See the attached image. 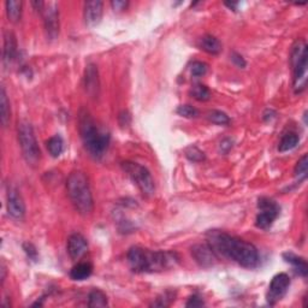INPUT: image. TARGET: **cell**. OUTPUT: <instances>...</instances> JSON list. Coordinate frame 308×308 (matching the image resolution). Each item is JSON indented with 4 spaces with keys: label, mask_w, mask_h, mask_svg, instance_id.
I'll use <instances>...</instances> for the list:
<instances>
[{
    "label": "cell",
    "mask_w": 308,
    "mask_h": 308,
    "mask_svg": "<svg viewBox=\"0 0 308 308\" xmlns=\"http://www.w3.org/2000/svg\"><path fill=\"white\" fill-rule=\"evenodd\" d=\"M208 245L217 254L233 260L245 268H256L260 264V256L256 247L247 241L231 236L221 231L208 233Z\"/></svg>",
    "instance_id": "cell-1"
},
{
    "label": "cell",
    "mask_w": 308,
    "mask_h": 308,
    "mask_svg": "<svg viewBox=\"0 0 308 308\" xmlns=\"http://www.w3.org/2000/svg\"><path fill=\"white\" fill-rule=\"evenodd\" d=\"M130 268L137 274L143 272H159L175 266L178 256L172 252H153V250L131 247L127 254Z\"/></svg>",
    "instance_id": "cell-2"
},
{
    "label": "cell",
    "mask_w": 308,
    "mask_h": 308,
    "mask_svg": "<svg viewBox=\"0 0 308 308\" xmlns=\"http://www.w3.org/2000/svg\"><path fill=\"white\" fill-rule=\"evenodd\" d=\"M79 130L86 149L93 158L100 159L110 144V133L98 127L87 110H81L79 117Z\"/></svg>",
    "instance_id": "cell-3"
},
{
    "label": "cell",
    "mask_w": 308,
    "mask_h": 308,
    "mask_svg": "<svg viewBox=\"0 0 308 308\" xmlns=\"http://www.w3.org/2000/svg\"><path fill=\"white\" fill-rule=\"evenodd\" d=\"M66 190L72 206L81 216H89L94 208V200L88 177L82 171H72L66 181Z\"/></svg>",
    "instance_id": "cell-4"
},
{
    "label": "cell",
    "mask_w": 308,
    "mask_h": 308,
    "mask_svg": "<svg viewBox=\"0 0 308 308\" xmlns=\"http://www.w3.org/2000/svg\"><path fill=\"white\" fill-rule=\"evenodd\" d=\"M307 44L303 40H298L291 48L290 63L293 67V85L295 93H301L306 88L307 82Z\"/></svg>",
    "instance_id": "cell-5"
},
{
    "label": "cell",
    "mask_w": 308,
    "mask_h": 308,
    "mask_svg": "<svg viewBox=\"0 0 308 308\" xmlns=\"http://www.w3.org/2000/svg\"><path fill=\"white\" fill-rule=\"evenodd\" d=\"M18 142L21 146L22 154L29 165H37L41 158V152L35 137L34 129L27 121H21L18 123Z\"/></svg>",
    "instance_id": "cell-6"
},
{
    "label": "cell",
    "mask_w": 308,
    "mask_h": 308,
    "mask_svg": "<svg viewBox=\"0 0 308 308\" xmlns=\"http://www.w3.org/2000/svg\"><path fill=\"white\" fill-rule=\"evenodd\" d=\"M122 170L127 173L135 185L140 189L144 197H153L156 192V184L150 172L139 163L125 160L122 163Z\"/></svg>",
    "instance_id": "cell-7"
},
{
    "label": "cell",
    "mask_w": 308,
    "mask_h": 308,
    "mask_svg": "<svg viewBox=\"0 0 308 308\" xmlns=\"http://www.w3.org/2000/svg\"><path fill=\"white\" fill-rule=\"evenodd\" d=\"M258 208L259 213L256 214L255 219V225L259 229L266 230L268 227L272 226L274 221L277 219L279 216V212H281V207L278 206V204L272 199L268 198H261L258 201Z\"/></svg>",
    "instance_id": "cell-8"
},
{
    "label": "cell",
    "mask_w": 308,
    "mask_h": 308,
    "mask_svg": "<svg viewBox=\"0 0 308 308\" xmlns=\"http://www.w3.org/2000/svg\"><path fill=\"white\" fill-rule=\"evenodd\" d=\"M44 16V23L46 35L50 40H56L59 34V9L57 3H46L41 12Z\"/></svg>",
    "instance_id": "cell-9"
},
{
    "label": "cell",
    "mask_w": 308,
    "mask_h": 308,
    "mask_svg": "<svg viewBox=\"0 0 308 308\" xmlns=\"http://www.w3.org/2000/svg\"><path fill=\"white\" fill-rule=\"evenodd\" d=\"M289 287H290V277L287 274L276 275L270 283L267 295H266L267 302L270 304H275L281 301L287 294Z\"/></svg>",
    "instance_id": "cell-10"
},
{
    "label": "cell",
    "mask_w": 308,
    "mask_h": 308,
    "mask_svg": "<svg viewBox=\"0 0 308 308\" xmlns=\"http://www.w3.org/2000/svg\"><path fill=\"white\" fill-rule=\"evenodd\" d=\"M6 207H8V213L10 217L14 219L21 220L25 216V204L23 198L19 194L18 189L15 187L8 188V195H6Z\"/></svg>",
    "instance_id": "cell-11"
},
{
    "label": "cell",
    "mask_w": 308,
    "mask_h": 308,
    "mask_svg": "<svg viewBox=\"0 0 308 308\" xmlns=\"http://www.w3.org/2000/svg\"><path fill=\"white\" fill-rule=\"evenodd\" d=\"M191 255L201 267H211L217 262V253L206 243H199L191 247Z\"/></svg>",
    "instance_id": "cell-12"
},
{
    "label": "cell",
    "mask_w": 308,
    "mask_h": 308,
    "mask_svg": "<svg viewBox=\"0 0 308 308\" xmlns=\"http://www.w3.org/2000/svg\"><path fill=\"white\" fill-rule=\"evenodd\" d=\"M85 87L86 92L92 98H98L100 91V80H99L98 66L95 64L89 63L85 70Z\"/></svg>",
    "instance_id": "cell-13"
},
{
    "label": "cell",
    "mask_w": 308,
    "mask_h": 308,
    "mask_svg": "<svg viewBox=\"0 0 308 308\" xmlns=\"http://www.w3.org/2000/svg\"><path fill=\"white\" fill-rule=\"evenodd\" d=\"M66 249L70 258L72 260H79L80 258H82L87 253V250H88V242H87L86 237L82 236L81 234H72V235L67 239Z\"/></svg>",
    "instance_id": "cell-14"
},
{
    "label": "cell",
    "mask_w": 308,
    "mask_h": 308,
    "mask_svg": "<svg viewBox=\"0 0 308 308\" xmlns=\"http://www.w3.org/2000/svg\"><path fill=\"white\" fill-rule=\"evenodd\" d=\"M104 4L98 0L94 2H87L85 4V11H83V16H85V22L89 27H95L100 23L102 18V11H104Z\"/></svg>",
    "instance_id": "cell-15"
},
{
    "label": "cell",
    "mask_w": 308,
    "mask_h": 308,
    "mask_svg": "<svg viewBox=\"0 0 308 308\" xmlns=\"http://www.w3.org/2000/svg\"><path fill=\"white\" fill-rule=\"evenodd\" d=\"M17 57V41L12 31L5 30L4 48H3V63L5 66H10Z\"/></svg>",
    "instance_id": "cell-16"
},
{
    "label": "cell",
    "mask_w": 308,
    "mask_h": 308,
    "mask_svg": "<svg viewBox=\"0 0 308 308\" xmlns=\"http://www.w3.org/2000/svg\"><path fill=\"white\" fill-rule=\"evenodd\" d=\"M283 259L285 260V262H288V264L293 266L294 270L298 275L302 276V277H306L308 274V266L307 261L302 256L294 254L293 252H285L283 253Z\"/></svg>",
    "instance_id": "cell-17"
},
{
    "label": "cell",
    "mask_w": 308,
    "mask_h": 308,
    "mask_svg": "<svg viewBox=\"0 0 308 308\" xmlns=\"http://www.w3.org/2000/svg\"><path fill=\"white\" fill-rule=\"evenodd\" d=\"M199 46L202 51H205V52L210 53V54H218L220 53L221 51V44L220 41L218 40L216 36H213V35H205V36H202L200 38V43H199Z\"/></svg>",
    "instance_id": "cell-18"
},
{
    "label": "cell",
    "mask_w": 308,
    "mask_h": 308,
    "mask_svg": "<svg viewBox=\"0 0 308 308\" xmlns=\"http://www.w3.org/2000/svg\"><path fill=\"white\" fill-rule=\"evenodd\" d=\"M5 6L9 21H11L12 23H17V22L21 21L23 2H19V0H8V2L5 3Z\"/></svg>",
    "instance_id": "cell-19"
},
{
    "label": "cell",
    "mask_w": 308,
    "mask_h": 308,
    "mask_svg": "<svg viewBox=\"0 0 308 308\" xmlns=\"http://www.w3.org/2000/svg\"><path fill=\"white\" fill-rule=\"evenodd\" d=\"M93 272V266L89 262H79L73 266L70 271V277L73 281H85V279L91 277Z\"/></svg>",
    "instance_id": "cell-20"
},
{
    "label": "cell",
    "mask_w": 308,
    "mask_h": 308,
    "mask_svg": "<svg viewBox=\"0 0 308 308\" xmlns=\"http://www.w3.org/2000/svg\"><path fill=\"white\" fill-rule=\"evenodd\" d=\"M298 142H300L298 135L296 133H293V131H289V133L283 135V137H282L278 146V150L282 153L289 152V150L294 149L298 144Z\"/></svg>",
    "instance_id": "cell-21"
},
{
    "label": "cell",
    "mask_w": 308,
    "mask_h": 308,
    "mask_svg": "<svg viewBox=\"0 0 308 308\" xmlns=\"http://www.w3.org/2000/svg\"><path fill=\"white\" fill-rule=\"evenodd\" d=\"M0 112H2V115H0L2 124L4 127H8L10 118H11V110H10V102L4 87H2V94H0Z\"/></svg>",
    "instance_id": "cell-22"
},
{
    "label": "cell",
    "mask_w": 308,
    "mask_h": 308,
    "mask_svg": "<svg viewBox=\"0 0 308 308\" xmlns=\"http://www.w3.org/2000/svg\"><path fill=\"white\" fill-rule=\"evenodd\" d=\"M46 147L48 153H50L53 158H58L64 150V141L59 135H56V136H52L47 141Z\"/></svg>",
    "instance_id": "cell-23"
},
{
    "label": "cell",
    "mask_w": 308,
    "mask_h": 308,
    "mask_svg": "<svg viewBox=\"0 0 308 308\" xmlns=\"http://www.w3.org/2000/svg\"><path fill=\"white\" fill-rule=\"evenodd\" d=\"M108 304L107 296L104 291L94 289L88 295V306L89 307H106Z\"/></svg>",
    "instance_id": "cell-24"
},
{
    "label": "cell",
    "mask_w": 308,
    "mask_h": 308,
    "mask_svg": "<svg viewBox=\"0 0 308 308\" xmlns=\"http://www.w3.org/2000/svg\"><path fill=\"white\" fill-rule=\"evenodd\" d=\"M190 94H191L192 98H194L195 100H198V101H207L211 99V91H210V89H208L206 86L200 85V83L192 86Z\"/></svg>",
    "instance_id": "cell-25"
},
{
    "label": "cell",
    "mask_w": 308,
    "mask_h": 308,
    "mask_svg": "<svg viewBox=\"0 0 308 308\" xmlns=\"http://www.w3.org/2000/svg\"><path fill=\"white\" fill-rule=\"evenodd\" d=\"M307 170H308V158H307V154H304V156H302V158L298 160L294 170L295 177L298 179V182H302L306 179Z\"/></svg>",
    "instance_id": "cell-26"
},
{
    "label": "cell",
    "mask_w": 308,
    "mask_h": 308,
    "mask_svg": "<svg viewBox=\"0 0 308 308\" xmlns=\"http://www.w3.org/2000/svg\"><path fill=\"white\" fill-rule=\"evenodd\" d=\"M208 121L212 123L218 124V125H227L230 123V118L225 112L219 111V110H212L207 113Z\"/></svg>",
    "instance_id": "cell-27"
},
{
    "label": "cell",
    "mask_w": 308,
    "mask_h": 308,
    "mask_svg": "<svg viewBox=\"0 0 308 308\" xmlns=\"http://www.w3.org/2000/svg\"><path fill=\"white\" fill-rule=\"evenodd\" d=\"M185 157L192 163H200L202 160H205L204 152H201V150L195 146L188 147V148L185 149Z\"/></svg>",
    "instance_id": "cell-28"
},
{
    "label": "cell",
    "mask_w": 308,
    "mask_h": 308,
    "mask_svg": "<svg viewBox=\"0 0 308 308\" xmlns=\"http://www.w3.org/2000/svg\"><path fill=\"white\" fill-rule=\"evenodd\" d=\"M177 113L184 118H197L199 115L198 108L191 105H181L178 106Z\"/></svg>",
    "instance_id": "cell-29"
},
{
    "label": "cell",
    "mask_w": 308,
    "mask_h": 308,
    "mask_svg": "<svg viewBox=\"0 0 308 308\" xmlns=\"http://www.w3.org/2000/svg\"><path fill=\"white\" fill-rule=\"evenodd\" d=\"M207 64L202 62H194L191 64V75L194 77H201L207 72Z\"/></svg>",
    "instance_id": "cell-30"
},
{
    "label": "cell",
    "mask_w": 308,
    "mask_h": 308,
    "mask_svg": "<svg viewBox=\"0 0 308 308\" xmlns=\"http://www.w3.org/2000/svg\"><path fill=\"white\" fill-rule=\"evenodd\" d=\"M175 300V298H173V294L172 293H165L163 295L162 297H159V298H157V302H154L152 306H158V307H166V306H169L170 303L172 302V301Z\"/></svg>",
    "instance_id": "cell-31"
},
{
    "label": "cell",
    "mask_w": 308,
    "mask_h": 308,
    "mask_svg": "<svg viewBox=\"0 0 308 308\" xmlns=\"http://www.w3.org/2000/svg\"><path fill=\"white\" fill-rule=\"evenodd\" d=\"M23 249L25 252V254L29 256V259H31L33 261H37V250L35 248V246L30 242H25L23 243Z\"/></svg>",
    "instance_id": "cell-32"
},
{
    "label": "cell",
    "mask_w": 308,
    "mask_h": 308,
    "mask_svg": "<svg viewBox=\"0 0 308 308\" xmlns=\"http://www.w3.org/2000/svg\"><path fill=\"white\" fill-rule=\"evenodd\" d=\"M231 60H233V63L235 64L237 67H241V69H243V67L247 65L245 58H243L240 53H237V52L231 53Z\"/></svg>",
    "instance_id": "cell-33"
},
{
    "label": "cell",
    "mask_w": 308,
    "mask_h": 308,
    "mask_svg": "<svg viewBox=\"0 0 308 308\" xmlns=\"http://www.w3.org/2000/svg\"><path fill=\"white\" fill-rule=\"evenodd\" d=\"M205 304L204 300L200 296H198V295H192V296L189 297L188 302L185 303V306L187 307H202Z\"/></svg>",
    "instance_id": "cell-34"
},
{
    "label": "cell",
    "mask_w": 308,
    "mask_h": 308,
    "mask_svg": "<svg viewBox=\"0 0 308 308\" xmlns=\"http://www.w3.org/2000/svg\"><path fill=\"white\" fill-rule=\"evenodd\" d=\"M111 6L114 11H123L129 6V3L124 0H115V2H111Z\"/></svg>",
    "instance_id": "cell-35"
},
{
    "label": "cell",
    "mask_w": 308,
    "mask_h": 308,
    "mask_svg": "<svg viewBox=\"0 0 308 308\" xmlns=\"http://www.w3.org/2000/svg\"><path fill=\"white\" fill-rule=\"evenodd\" d=\"M233 148V140L231 139H224L220 142V150L223 153H227L229 150Z\"/></svg>",
    "instance_id": "cell-36"
},
{
    "label": "cell",
    "mask_w": 308,
    "mask_h": 308,
    "mask_svg": "<svg viewBox=\"0 0 308 308\" xmlns=\"http://www.w3.org/2000/svg\"><path fill=\"white\" fill-rule=\"evenodd\" d=\"M122 120L124 121L123 123L121 124L122 127H127V125H129L130 124V121H131V117H130L129 112H128V111L122 112V113L120 114V121H122Z\"/></svg>",
    "instance_id": "cell-37"
},
{
    "label": "cell",
    "mask_w": 308,
    "mask_h": 308,
    "mask_svg": "<svg viewBox=\"0 0 308 308\" xmlns=\"http://www.w3.org/2000/svg\"><path fill=\"white\" fill-rule=\"evenodd\" d=\"M276 115V111L272 110V108H267L264 112V114H262V118H264V121H271L272 118H275Z\"/></svg>",
    "instance_id": "cell-38"
},
{
    "label": "cell",
    "mask_w": 308,
    "mask_h": 308,
    "mask_svg": "<svg viewBox=\"0 0 308 308\" xmlns=\"http://www.w3.org/2000/svg\"><path fill=\"white\" fill-rule=\"evenodd\" d=\"M225 5L227 6V8L233 9L234 11H236L237 6H239V3H225Z\"/></svg>",
    "instance_id": "cell-39"
},
{
    "label": "cell",
    "mask_w": 308,
    "mask_h": 308,
    "mask_svg": "<svg viewBox=\"0 0 308 308\" xmlns=\"http://www.w3.org/2000/svg\"><path fill=\"white\" fill-rule=\"evenodd\" d=\"M5 274H6V268H5V265L3 264L2 265V282L3 283H4V281H5Z\"/></svg>",
    "instance_id": "cell-40"
}]
</instances>
